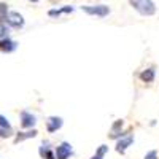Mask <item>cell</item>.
<instances>
[{
    "instance_id": "6da1fadb",
    "label": "cell",
    "mask_w": 159,
    "mask_h": 159,
    "mask_svg": "<svg viewBox=\"0 0 159 159\" xmlns=\"http://www.w3.org/2000/svg\"><path fill=\"white\" fill-rule=\"evenodd\" d=\"M132 8L137 10L142 16H153L156 13V5L153 0H129Z\"/></svg>"
},
{
    "instance_id": "7a4b0ae2",
    "label": "cell",
    "mask_w": 159,
    "mask_h": 159,
    "mask_svg": "<svg viewBox=\"0 0 159 159\" xmlns=\"http://www.w3.org/2000/svg\"><path fill=\"white\" fill-rule=\"evenodd\" d=\"M81 10L91 16H99V18H105L110 13V8L107 5H84L81 7Z\"/></svg>"
},
{
    "instance_id": "3957f363",
    "label": "cell",
    "mask_w": 159,
    "mask_h": 159,
    "mask_svg": "<svg viewBox=\"0 0 159 159\" xmlns=\"http://www.w3.org/2000/svg\"><path fill=\"white\" fill-rule=\"evenodd\" d=\"M5 22L10 25V27H15V29H19L24 25V18L19 15L18 11H8V15H7V19Z\"/></svg>"
},
{
    "instance_id": "277c9868",
    "label": "cell",
    "mask_w": 159,
    "mask_h": 159,
    "mask_svg": "<svg viewBox=\"0 0 159 159\" xmlns=\"http://www.w3.org/2000/svg\"><path fill=\"white\" fill-rule=\"evenodd\" d=\"M72 154V145L67 142H62L59 147L56 148V159H69Z\"/></svg>"
},
{
    "instance_id": "5b68a950",
    "label": "cell",
    "mask_w": 159,
    "mask_h": 159,
    "mask_svg": "<svg viewBox=\"0 0 159 159\" xmlns=\"http://www.w3.org/2000/svg\"><path fill=\"white\" fill-rule=\"evenodd\" d=\"M35 123H37V118L32 113H29V111H22L21 113V126L24 129H32L35 126Z\"/></svg>"
},
{
    "instance_id": "8992f818",
    "label": "cell",
    "mask_w": 159,
    "mask_h": 159,
    "mask_svg": "<svg viewBox=\"0 0 159 159\" xmlns=\"http://www.w3.org/2000/svg\"><path fill=\"white\" fill-rule=\"evenodd\" d=\"M16 48H18V43L15 42V40H11L8 37L0 38V51L2 52H13Z\"/></svg>"
},
{
    "instance_id": "52a82bcc",
    "label": "cell",
    "mask_w": 159,
    "mask_h": 159,
    "mask_svg": "<svg viewBox=\"0 0 159 159\" xmlns=\"http://www.w3.org/2000/svg\"><path fill=\"white\" fill-rule=\"evenodd\" d=\"M46 127H48V132H56L57 129H61L62 127V118H59V116H51V118H48V121H46Z\"/></svg>"
},
{
    "instance_id": "ba28073f",
    "label": "cell",
    "mask_w": 159,
    "mask_h": 159,
    "mask_svg": "<svg viewBox=\"0 0 159 159\" xmlns=\"http://www.w3.org/2000/svg\"><path fill=\"white\" fill-rule=\"evenodd\" d=\"M132 142H134V137H132V135L121 137V140H118V143H116V151H118V153H121V154H124L126 150H127V147H129Z\"/></svg>"
},
{
    "instance_id": "9c48e42d",
    "label": "cell",
    "mask_w": 159,
    "mask_h": 159,
    "mask_svg": "<svg viewBox=\"0 0 159 159\" xmlns=\"http://www.w3.org/2000/svg\"><path fill=\"white\" fill-rule=\"evenodd\" d=\"M123 124H124L123 119H118V121H115V124H113V127H111V132H110V137H111V139H119V137L124 135L123 132H121Z\"/></svg>"
},
{
    "instance_id": "30bf717a",
    "label": "cell",
    "mask_w": 159,
    "mask_h": 159,
    "mask_svg": "<svg viewBox=\"0 0 159 159\" xmlns=\"http://www.w3.org/2000/svg\"><path fill=\"white\" fill-rule=\"evenodd\" d=\"M72 11H73V7L67 5V7H62V8H59V10H49L48 15H49L51 18H59L61 15H67V13H72Z\"/></svg>"
},
{
    "instance_id": "8fae6325",
    "label": "cell",
    "mask_w": 159,
    "mask_h": 159,
    "mask_svg": "<svg viewBox=\"0 0 159 159\" xmlns=\"http://www.w3.org/2000/svg\"><path fill=\"white\" fill-rule=\"evenodd\" d=\"M35 135H37V130L35 129H30L27 132H19V134L16 135V139H15V143L24 142V140H27V139H34Z\"/></svg>"
},
{
    "instance_id": "7c38bea8",
    "label": "cell",
    "mask_w": 159,
    "mask_h": 159,
    "mask_svg": "<svg viewBox=\"0 0 159 159\" xmlns=\"http://www.w3.org/2000/svg\"><path fill=\"white\" fill-rule=\"evenodd\" d=\"M140 80L143 83H151L154 81V70L153 69H145L142 73H140Z\"/></svg>"
},
{
    "instance_id": "4fadbf2b",
    "label": "cell",
    "mask_w": 159,
    "mask_h": 159,
    "mask_svg": "<svg viewBox=\"0 0 159 159\" xmlns=\"http://www.w3.org/2000/svg\"><path fill=\"white\" fill-rule=\"evenodd\" d=\"M107 151H108V147H107V145H100L99 150H97V153L92 156L91 159H103V156L107 154Z\"/></svg>"
},
{
    "instance_id": "5bb4252c",
    "label": "cell",
    "mask_w": 159,
    "mask_h": 159,
    "mask_svg": "<svg viewBox=\"0 0 159 159\" xmlns=\"http://www.w3.org/2000/svg\"><path fill=\"white\" fill-rule=\"evenodd\" d=\"M7 15H8V5L3 3V2H0V22H5L7 19Z\"/></svg>"
},
{
    "instance_id": "9a60e30c",
    "label": "cell",
    "mask_w": 159,
    "mask_h": 159,
    "mask_svg": "<svg viewBox=\"0 0 159 159\" xmlns=\"http://www.w3.org/2000/svg\"><path fill=\"white\" fill-rule=\"evenodd\" d=\"M40 154H42L43 157H46V159H56L54 154H52V151H49L48 148H43V147L40 148Z\"/></svg>"
},
{
    "instance_id": "2e32d148",
    "label": "cell",
    "mask_w": 159,
    "mask_h": 159,
    "mask_svg": "<svg viewBox=\"0 0 159 159\" xmlns=\"http://www.w3.org/2000/svg\"><path fill=\"white\" fill-rule=\"evenodd\" d=\"M0 127H3V129H11V126H10V123H8V119H7L5 116H2V115H0Z\"/></svg>"
},
{
    "instance_id": "e0dca14e",
    "label": "cell",
    "mask_w": 159,
    "mask_h": 159,
    "mask_svg": "<svg viewBox=\"0 0 159 159\" xmlns=\"http://www.w3.org/2000/svg\"><path fill=\"white\" fill-rule=\"evenodd\" d=\"M11 135V129H3L0 127V139H8Z\"/></svg>"
},
{
    "instance_id": "ac0fdd59",
    "label": "cell",
    "mask_w": 159,
    "mask_h": 159,
    "mask_svg": "<svg viewBox=\"0 0 159 159\" xmlns=\"http://www.w3.org/2000/svg\"><path fill=\"white\" fill-rule=\"evenodd\" d=\"M7 34H8V27H7L5 24L0 22V38H5V37H7Z\"/></svg>"
},
{
    "instance_id": "d6986e66",
    "label": "cell",
    "mask_w": 159,
    "mask_h": 159,
    "mask_svg": "<svg viewBox=\"0 0 159 159\" xmlns=\"http://www.w3.org/2000/svg\"><path fill=\"white\" fill-rule=\"evenodd\" d=\"M145 159H157V153L156 151H150L147 156H145Z\"/></svg>"
},
{
    "instance_id": "ffe728a7",
    "label": "cell",
    "mask_w": 159,
    "mask_h": 159,
    "mask_svg": "<svg viewBox=\"0 0 159 159\" xmlns=\"http://www.w3.org/2000/svg\"><path fill=\"white\" fill-rule=\"evenodd\" d=\"M29 2H34V3H38V2H40V0H29Z\"/></svg>"
}]
</instances>
